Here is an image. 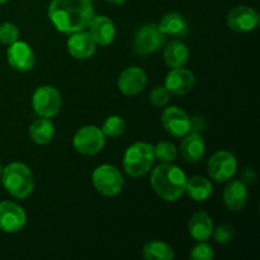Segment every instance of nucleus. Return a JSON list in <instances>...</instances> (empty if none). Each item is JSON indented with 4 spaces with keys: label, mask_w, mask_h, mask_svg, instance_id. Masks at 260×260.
I'll list each match as a JSON object with an SVG mask.
<instances>
[{
    "label": "nucleus",
    "mask_w": 260,
    "mask_h": 260,
    "mask_svg": "<svg viewBox=\"0 0 260 260\" xmlns=\"http://www.w3.org/2000/svg\"><path fill=\"white\" fill-rule=\"evenodd\" d=\"M142 256L147 260H173L175 253L169 244L164 241L152 240L145 244L142 249Z\"/></svg>",
    "instance_id": "393cba45"
},
{
    "label": "nucleus",
    "mask_w": 260,
    "mask_h": 260,
    "mask_svg": "<svg viewBox=\"0 0 260 260\" xmlns=\"http://www.w3.org/2000/svg\"><path fill=\"white\" fill-rule=\"evenodd\" d=\"M155 159L161 162H173L178 156V149L172 142L162 141L154 146Z\"/></svg>",
    "instance_id": "bb28decb"
},
{
    "label": "nucleus",
    "mask_w": 260,
    "mask_h": 260,
    "mask_svg": "<svg viewBox=\"0 0 260 260\" xmlns=\"http://www.w3.org/2000/svg\"><path fill=\"white\" fill-rule=\"evenodd\" d=\"M212 234L217 243L229 244L230 241H233L234 236H235V229L231 225H229V223H222V225L213 229Z\"/></svg>",
    "instance_id": "c756f323"
},
{
    "label": "nucleus",
    "mask_w": 260,
    "mask_h": 260,
    "mask_svg": "<svg viewBox=\"0 0 260 260\" xmlns=\"http://www.w3.org/2000/svg\"><path fill=\"white\" fill-rule=\"evenodd\" d=\"M61 95L51 85H42L37 88L32 96L33 111L43 118H51L60 112L61 108Z\"/></svg>",
    "instance_id": "0eeeda50"
},
{
    "label": "nucleus",
    "mask_w": 260,
    "mask_h": 260,
    "mask_svg": "<svg viewBox=\"0 0 260 260\" xmlns=\"http://www.w3.org/2000/svg\"><path fill=\"white\" fill-rule=\"evenodd\" d=\"M73 145L80 154L95 155L106 145V136L96 126H84L74 136Z\"/></svg>",
    "instance_id": "6e6552de"
},
{
    "label": "nucleus",
    "mask_w": 260,
    "mask_h": 260,
    "mask_svg": "<svg viewBox=\"0 0 260 260\" xmlns=\"http://www.w3.org/2000/svg\"><path fill=\"white\" fill-rule=\"evenodd\" d=\"M154 161V146L146 142H136L124 152L123 169L129 177L140 178L150 172Z\"/></svg>",
    "instance_id": "20e7f679"
},
{
    "label": "nucleus",
    "mask_w": 260,
    "mask_h": 260,
    "mask_svg": "<svg viewBox=\"0 0 260 260\" xmlns=\"http://www.w3.org/2000/svg\"><path fill=\"white\" fill-rule=\"evenodd\" d=\"M147 83V76L142 69L131 66L121 73L118 78V89L124 95L134 96L141 93Z\"/></svg>",
    "instance_id": "4468645a"
},
{
    "label": "nucleus",
    "mask_w": 260,
    "mask_h": 260,
    "mask_svg": "<svg viewBox=\"0 0 260 260\" xmlns=\"http://www.w3.org/2000/svg\"><path fill=\"white\" fill-rule=\"evenodd\" d=\"M161 123L165 131L173 137H183L189 132V117L179 107H168L162 112Z\"/></svg>",
    "instance_id": "f8f14e48"
},
{
    "label": "nucleus",
    "mask_w": 260,
    "mask_h": 260,
    "mask_svg": "<svg viewBox=\"0 0 260 260\" xmlns=\"http://www.w3.org/2000/svg\"><path fill=\"white\" fill-rule=\"evenodd\" d=\"M108 3H111V4H123L126 0H107Z\"/></svg>",
    "instance_id": "72a5a7b5"
},
{
    "label": "nucleus",
    "mask_w": 260,
    "mask_h": 260,
    "mask_svg": "<svg viewBox=\"0 0 260 260\" xmlns=\"http://www.w3.org/2000/svg\"><path fill=\"white\" fill-rule=\"evenodd\" d=\"M150 103L155 107H165L169 103L170 93L165 89V86H157L152 89L150 93Z\"/></svg>",
    "instance_id": "7c9ffc66"
},
{
    "label": "nucleus",
    "mask_w": 260,
    "mask_h": 260,
    "mask_svg": "<svg viewBox=\"0 0 260 260\" xmlns=\"http://www.w3.org/2000/svg\"><path fill=\"white\" fill-rule=\"evenodd\" d=\"M159 27L165 36H173V37H182L187 35L188 28H189L184 17L174 12L164 15Z\"/></svg>",
    "instance_id": "4be33fe9"
},
{
    "label": "nucleus",
    "mask_w": 260,
    "mask_h": 260,
    "mask_svg": "<svg viewBox=\"0 0 260 260\" xmlns=\"http://www.w3.org/2000/svg\"><path fill=\"white\" fill-rule=\"evenodd\" d=\"M29 136L37 145H46L55 136V126L50 118H38L30 124Z\"/></svg>",
    "instance_id": "b1692460"
},
{
    "label": "nucleus",
    "mask_w": 260,
    "mask_h": 260,
    "mask_svg": "<svg viewBox=\"0 0 260 260\" xmlns=\"http://www.w3.org/2000/svg\"><path fill=\"white\" fill-rule=\"evenodd\" d=\"M19 37V29L14 23L5 22L0 24V43L9 46L18 41Z\"/></svg>",
    "instance_id": "cd10ccee"
},
{
    "label": "nucleus",
    "mask_w": 260,
    "mask_h": 260,
    "mask_svg": "<svg viewBox=\"0 0 260 260\" xmlns=\"http://www.w3.org/2000/svg\"><path fill=\"white\" fill-rule=\"evenodd\" d=\"M93 185L101 194L114 197L123 188V177L113 165L104 164L96 168L91 174Z\"/></svg>",
    "instance_id": "39448f33"
},
{
    "label": "nucleus",
    "mask_w": 260,
    "mask_h": 260,
    "mask_svg": "<svg viewBox=\"0 0 260 260\" xmlns=\"http://www.w3.org/2000/svg\"><path fill=\"white\" fill-rule=\"evenodd\" d=\"M189 256L193 260H212L215 254H213V249L210 244H207L206 241H198L197 245L190 251Z\"/></svg>",
    "instance_id": "c85d7f7f"
},
{
    "label": "nucleus",
    "mask_w": 260,
    "mask_h": 260,
    "mask_svg": "<svg viewBox=\"0 0 260 260\" xmlns=\"http://www.w3.org/2000/svg\"><path fill=\"white\" fill-rule=\"evenodd\" d=\"M240 180L245 185L254 184V183H255V180H256V173L254 172L253 169H250V168H246V169L243 172V174H241V179Z\"/></svg>",
    "instance_id": "473e14b6"
},
{
    "label": "nucleus",
    "mask_w": 260,
    "mask_h": 260,
    "mask_svg": "<svg viewBox=\"0 0 260 260\" xmlns=\"http://www.w3.org/2000/svg\"><path fill=\"white\" fill-rule=\"evenodd\" d=\"M238 162L235 156L229 151H217L208 160V175L215 182L223 183L235 175Z\"/></svg>",
    "instance_id": "1a4fd4ad"
},
{
    "label": "nucleus",
    "mask_w": 260,
    "mask_h": 260,
    "mask_svg": "<svg viewBox=\"0 0 260 260\" xmlns=\"http://www.w3.org/2000/svg\"><path fill=\"white\" fill-rule=\"evenodd\" d=\"M165 42V35L155 23H147L136 30L134 37V51L136 55L147 56L156 52Z\"/></svg>",
    "instance_id": "423d86ee"
},
{
    "label": "nucleus",
    "mask_w": 260,
    "mask_h": 260,
    "mask_svg": "<svg viewBox=\"0 0 260 260\" xmlns=\"http://www.w3.org/2000/svg\"><path fill=\"white\" fill-rule=\"evenodd\" d=\"M228 25L236 32L246 33L254 30L260 23V17L258 12L246 5L234 8L228 14Z\"/></svg>",
    "instance_id": "9b49d317"
},
{
    "label": "nucleus",
    "mask_w": 260,
    "mask_h": 260,
    "mask_svg": "<svg viewBox=\"0 0 260 260\" xmlns=\"http://www.w3.org/2000/svg\"><path fill=\"white\" fill-rule=\"evenodd\" d=\"M206 152V145L203 137L197 132H188L183 136L180 144V155L187 162H198L202 160Z\"/></svg>",
    "instance_id": "a211bd4d"
},
{
    "label": "nucleus",
    "mask_w": 260,
    "mask_h": 260,
    "mask_svg": "<svg viewBox=\"0 0 260 260\" xmlns=\"http://www.w3.org/2000/svg\"><path fill=\"white\" fill-rule=\"evenodd\" d=\"M189 58L188 47L180 41H172L164 50V60L169 68L177 69L187 65Z\"/></svg>",
    "instance_id": "412c9836"
},
{
    "label": "nucleus",
    "mask_w": 260,
    "mask_h": 260,
    "mask_svg": "<svg viewBox=\"0 0 260 260\" xmlns=\"http://www.w3.org/2000/svg\"><path fill=\"white\" fill-rule=\"evenodd\" d=\"M2 172H3V168H2V165H0V177H2Z\"/></svg>",
    "instance_id": "c9c22d12"
},
{
    "label": "nucleus",
    "mask_w": 260,
    "mask_h": 260,
    "mask_svg": "<svg viewBox=\"0 0 260 260\" xmlns=\"http://www.w3.org/2000/svg\"><path fill=\"white\" fill-rule=\"evenodd\" d=\"M3 185L10 196L24 200L35 189V179L29 168L23 162H12L2 172Z\"/></svg>",
    "instance_id": "7ed1b4c3"
},
{
    "label": "nucleus",
    "mask_w": 260,
    "mask_h": 260,
    "mask_svg": "<svg viewBox=\"0 0 260 260\" xmlns=\"http://www.w3.org/2000/svg\"><path fill=\"white\" fill-rule=\"evenodd\" d=\"M7 2H8V0H0V5L4 4V3H7Z\"/></svg>",
    "instance_id": "f704fd0d"
},
{
    "label": "nucleus",
    "mask_w": 260,
    "mask_h": 260,
    "mask_svg": "<svg viewBox=\"0 0 260 260\" xmlns=\"http://www.w3.org/2000/svg\"><path fill=\"white\" fill-rule=\"evenodd\" d=\"M68 50L74 58L86 60L94 55L96 50V43L90 33L83 29L71 33L68 41Z\"/></svg>",
    "instance_id": "dca6fc26"
},
{
    "label": "nucleus",
    "mask_w": 260,
    "mask_h": 260,
    "mask_svg": "<svg viewBox=\"0 0 260 260\" xmlns=\"http://www.w3.org/2000/svg\"><path fill=\"white\" fill-rule=\"evenodd\" d=\"M94 15L91 0H51L48 7L53 27L68 35L85 29Z\"/></svg>",
    "instance_id": "f257e3e1"
},
{
    "label": "nucleus",
    "mask_w": 260,
    "mask_h": 260,
    "mask_svg": "<svg viewBox=\"0 0 260 260\" xmlns=\"http://www.w3.org/2000/svg\"><path fill=\"white\" fill-rule=\"evenodd\" d=\"M151 187L154 192L167 202H175L185 193L187 177L180 168L172 162L157 165L151 173Z\"/></svg>",
    "instance_id": "f03ea898"
},
{
    "label": "nucleus",
    "mask_w": 260,
    "mask_h": 260,
    "mask_svg": "<svg viewBox=\"0 0 260 260\" xmlns=\"http://www.w3.org/2000/svg\"><path fill=\"white\" fill-rule=\"evenodd\" d=\"M188 231L196 241H207L213 231L212 218L203 211L194 212L188 222Z\"/></svg>",
    "instance_id": "aec40b11"
},
{
    "label": "nucleus",
    "mask_w": 260,
    "mask_h": 260,
    "mask_svg": "<svg viewBox=\"0 0 260 260\" xmlns=\"http://www.w3.org/2000/svg\"><path fill=\"white\" fill-rule=\"evenodd\" d=\"M89 33L99 46H108L116 38V28L113 22L104 15H94L89 23Z\"/></svg>",
    "instance_id": "f3484780"
},
{
    "label": "nucleus",
    "mask_w": 260,
    "mask_h": 260,
    "mask_svg": "<svg viewBox=\"0 0 260 260\" xmlns=\"http://www.w3.org/2000/svg\"><path fill=\"white\" fill-rule=\"evenodd\" d=\"M212 184L210 180L205 177H193L187 180L185 193L190 200L196 202H203L212 196Z\"/></svg>",
    "instance_id": "5701e85b"
},
{
    "label": "nucleus",
    "mask_w": 260,
    "mask_h": 260,
    "mask_svg": "<svg viewBox=\"0 0 260 260\" xmlns=\"http://www.w3.org/2000/svg\"><path fill=\"white\" fill-rule=\"evenodd\" d=\"M223 202L231 212H240L248 202V189L241 180H233L223 189Z\"/></svg>",
    "instance_id": "6ab92c4d"
},
{
    "label": "nucleus",
    "mask_w": 260,
    "mask_h": 260,
    "mask_svg": "<svg viewBox=\"0 0 260 260\" xmlns=\"http://www.w3.org/2000/svg\"><path fill=\"white\" fill-rule=\"evenodd\" d=\"M27 215L19 205L9 201L0 202V230L4 233H18L24 228Z\"/></svg>",
    "instance_id": "9d476101"
},
{
    "label": "nucleus",
    "mask_w": 260,
    "mask_h": 260,
    "mask_svg": "<svg viewBox=\"0 0 260 260\" xmlns=\"http://www.w3.org/2000/svg\"><path fill=\"white\" fill-rule=\"evenodd\" d=\"M7 58L9 65L14 70L20 71V73H27L32 70L35 66V53L29 45L22 41H15L14 43L9 45L7 51Z\"/></svg>",
    "instance_id": "ddd939ff"
},
{
    "label": "nucleus",
    "mask_w": 260,
    "mask_h": 260,
    "mask_svg": "<svg viewBox=\"0 0 260 260\" xmlns=\"http://www.w3.org/2000/svg\"><path fill=\"white\" fill-rule=\"evenodd\" d=\"M206 121L201 116H193L189 118V132H197L201 134L206 129Z\"/></svg>",
    "instance_id": "2f4dec72"
},
{
    "label": "nucleus",
    "mask_w": 260,
    "mask_h": 260,
    "mask_svg": "<svg viewBox=\"0 0 260 260\" xmlns=\"http://www.w3.org/2000/svg\"><path fill=\"white\" fill-rule=\"evenodd\" d=\"M102 132L106 137H118L126 131V122L119 116H109L102 126Z\"/></svg>",
    "instance_id": "a878e982"
},
{
    "label": "nucleus",
    "mask_w": 260,
    "mask_h": 260,
    "mask_svg": "<svg viewBox=\"0 0 260 260\" xmlns=\"http://www.w3.org/2000/svg\"><path fill=\"white\" fill-rule=\"evenodd\" d=\"M165 89L174 95H184L194 86V75L184 68L172 69L165 78Z\"/></svg>",
    "instance_id": "2eb2a0df"
}]
</instances>
